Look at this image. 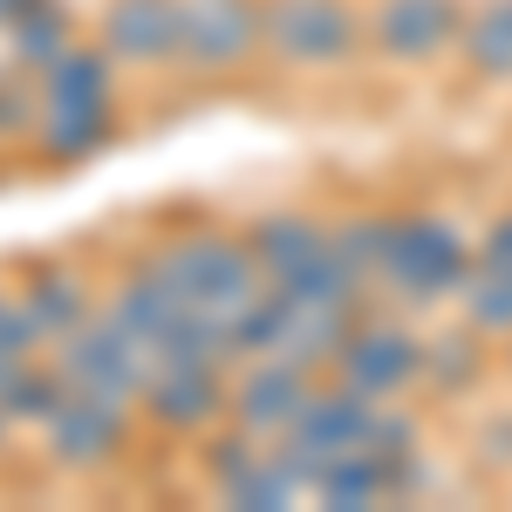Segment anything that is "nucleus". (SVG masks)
<instances>
[{"label":"nucleus","instance_id":"412c9836","mask_svg":"<svg viewBox=\"0 0 512 512\" xmlns=\"http://www.w3.org/2000/svg\"><path fill=\"white\" fill-rule=\"evenodd\" d=\"M62 403H69V376H62L48 355H35V362L14 376V390L0 396V417H7L21 437H41L48 424H55V410H62Z\"/></svg>","mask_w":512,"mask_h":512},{"label":"nucleus","instance_id":"aec40b11","mask_svg":"<svg viewBox=\"0 0 512 512\" xmlns=\"http://www.w3.org/2000/svg\"><path fill=\"white\" fill-rule=\"evenodd\" d=\"M151 362H185V369H233V321L212 308H185V315L151 342Z\"/></svg>","mask_w":512,"mask_h":512},{"label":"nucleus","instance_id":"4468645a","mask_svg":"<svg viewBox=\"0 0 512 512\" xmlns=\"http://www.w3.org/2000/svg\"><path fill=\"white\" fill-rule=\"evenodd\" d=\"M492 349H499V342L478 335L472 321L424 328V383H417V396H424V403H472V396H485L506 376V362Z\"/></svg>","mask_w":512,"mask_h":512},{"label":"nucleus","instance_id":"2f4dec72","mask_svg":"<svg viewBox=\"0 0 512 512\" xmlns=\"http://www.w3.org/2000/svg\"><path fill=\"white\" fill-rule=\"evenodd\" d=\"M35 7H48V0H0V35H7V28H21Z\"/></svg>","mask_w":512,"mask_h":512},{"label":"nucleus","instance_id":"7ed1b4c3","mask_svg":"<svg viewBox=\"0 0 512 512\" xmlns=\"http://www.w3.org/2000/svg\"><path fill=\"white\" fill-rule=\"evenodd\" d=\"M369 55L362 0H267V62L280 76H349Z\"/></svg>","mask_w":512,"mask_h":512},{"label":"nucleus","instance_id":"0eeeda50","mask_svg":"<svg viewBox=\"0 0 512 512\" xmlns=\"http://www.w3.org/2000/svg\"><path fill=\"white\" fill-rule=\"evenodd\" d=\"M144 437L164 444H198L233 417V369H185V362H151L144 390H137Z\"/></svg>","mask_w":512,"mask_h":512},{"label":"nucleus","instance_id":"a211bd4d","mask_svg":"<svg viewBox=\"0 0 512 512\" xmlns=\"http://www.w3.org/2000/svg\"><path fill=\"white\" fill-rule=\"evenodd\" d=\"M451 62L478 89H512V0H472Z\"/></svg>","mask_w":512,"mask_h":512},{"label":"nucleus","instance_id":"f257e3e1","mask_svg":"<svg viewBox=\"0 0 512 512\" xmlns=\"http://www.w3.org/2000/svg\"><path fill=\"white\" fill-rule=\"evenodd\" d=\"M478 260V239L431 205H390V239H383V267H376V301L403 315H431L451 308L458 287Z\"/></svg>","mask_w":512,"mask_h":512},{"label":"nucleus","instance_id":"473e14b6","mask_svg":"<svg viewBox=\"0 0 512 512\" xmlns=\"http://www.w3.org/2000/svg\"><path fill=\"white\" fill-rule=\"evenodd\" d=\"M28 362H35V355H0V396L14 390V376H21V369H28Z\"/></svg>","mask_w":512,"mask_h":512},{"label":"nucleus","instance_id":"f704fd0d","mask_svg":"<svg viewBox=\"0 0 512 512\" xmlns=\"http://www.w3.org/2000/svg\"><path fill=\"white\" fill-rule=\"evenodd\" d=\"M499 362H506V383H512V335L499 342Z\"/></svg>","mask_w":512,"mask_h":512},{"label":"nucleus","instance_id":"c85d7f7f","mask_svg":"<svg viewBox=\"0 0 512 512\" xmlns=\"http://www.w3.org/2000/svg\"><path fill=\"white\" fill-rule=\"evenodd\" d=\"M472 465L512 478V403H492L472 417Z\"/></svg>","mask_w":512,"mask_h":512},{"label":"nucleus","instance_id":"423d86ee","mask_svg":"<svg viewBox=\"0 0 512 512\" xmlns=\"http://www.w3.org/2000/svg\"><path fill=\"white\" fill-rule=\"evenodd\" d=\"M267 55V0H185L178 76L233 82Z\"/></svg>","mask_w":512,"mask_h":512},{"label":"nucleus","instance_id":"1a4fd4ad","mask_svg":"<svg viewBox=\"0 0 512 512\" xmlns=\"http://www.w3.org/2000/svg\"><path fill=\"white\" fill-rule=\"evenodd\" d=\"M48 362L69 376V390H96V396H117V403H137L144 376H151V349L103 308L82 328H69L62 342H48Z\"/></svg>","mask_w":512,"mask_h":512},{"label":"nucleus","instance_id":"bb28decb","mask_svg":"<svg viewBox=\"0 0 512 512\" xmlns=\"http://www.w3.org/2000/svg\"><path fill=\"white\" fill-rule=\"evenodd\" d=\"M294 499H301V478L274 458V444H267L260 465H246V472L219 492V506H239V512H280V506H294Z\"/></svg>","mask_w":512,"mask_h":512},{"label":"nucleus","instance_id":"a878e982","mask_svg":"<svg viewBox=\"0 0 512 512\" xmlns=\"http://www.w3.org/2000/svg\"><path fill=\"white\" fill-rule=\"evenodd\" d=\"M76 35H82V28H76V7H69V0H48V7H35L21 28H7L0 41H7V62H21V69L35 76V69H48V62H55Z\"/></svg>","mask_w":512,"mask_h":512},{"label":"nucleus","instance_id":"7c9ffc66","mask_svg":"<svg viewBox=\"0 0 512 512\" xmlns=\"http://www.w3.org/2000/svg\"><path fill=\"white\" fill-rule=\"evenodd\" d=\"M478 260H512V205L478 226Z\"/></svg>","mask_w":512,"mask_h":512},{"label":"nucleus","instance_id":"393cba45","mask_svg":"<svg viewBox=\"0 0 512 512\" xmlns=\"http://www.w3.org/2000/svg\"><path fill=\"white\" fill-rule=\"evenodd\" d=\"M260 458H267V437H253L246 424H233V417H226L219 431H205V437L192 444L198 485H205L212 499H219V492H226V485H233V478L246 472V465H260Z\"/></svg>","mask_w":512,"mask_h":512},{"label":"nucleus","instance_id":"f03ea898","mask_svg":"<svg viewBox=\"0 0 512 512\" xmlns=\"http://www.w3.org/2000/svg\"><path fill=\"white\" fill-rule=\"evenodd\" d=\"M144 246H151V260L171 274V287H178L192 308H212V315H233V308H246V301L267 287L246 233L226 226V219H212V212H205V219H185V226H164V233L144 239Z\"/></svg>","mask_w":512,"mask_h":512},{"label":"nucleus","instance_id":"c756f323","mask_svg":"<svg viewBox=\"0 0 512 512\" xmlns=\"http://www.w3.org/2000/svg\"><path fill=\"white\" fill-rule=\"evenodd\" d=\"M0 355H48L41 328L28 321V308H21V294H14L7 274H0Z\"/></svg>","mask_w":512,"mask_h":512},{"label":"nucleus","instance_id":"6e6552de","mask_svg":"<svg viewBox=\"0 0 512 512\" xmlns=\"http://www.w3.org/2000/svg\"><path fill=\"white\" fill-rule=\"evenodd\" d=\"M362 14H369V55L403 69V76H417V69L458 55L472 0H369Z\"/></svg>","mask_w":512,"mask_h":512},{"label":"nucleus","instance_id":"b1692460","mask_svg":"<svg viewBox=\"0 0 512 512\" xmlns=\"http://www.w3.org/2000/svg\"><path fill=\"white\" fill-rule=\"evenodd\" d=\"M355 315L362 308H308V301H287V342H280V355H294V362H308V369L328 376V362L342 349V335L355 328Z\"/></svg>","mask_w":512,"mask_h":512},{"label":"nucleus","instance_id":"ddd939ff","mask_svg":"<svg viewBox=\"0 0 512 512\" xmlns=\"http://www.w3.org/2000/svg\"><path fill=\"white\" fill-rule=\"evenodd\" d=\"M185 308H192V301L171 287V274L151 260V246H130V253H117V260L103 267V315L123 321L144 349H151Z\"/></svg>","mask_w":512,"mask_h":512},{"label":"nucleus","instance_id":"2eb2a0df","mask_svg":"<svg viewBox=\"0 0 512 512\" xmlns=\"http://www.w3.org/2000/svg\"><path fill=\"white\" fill-rule=\"evenodd\" d=\"M117 137H123V103H41L28 158L48 171H82V164L110 158Z\"/></svg>","mask_w":512,"mask_h":512},{"label":"nucleus","instance_id":"9b49d317","mask_svg":"<svg viewBox=\"0 0 512 512\" xmlns=\"http://www.w3.org/2000/svg\"><path fill=\"white\" fill-rule=\"evenodd\" d=\"M96 41L123 62V76H178L185 0H96Z\"/></svg>","mask_w":512,"mask_h":512},{"label":"nucleus","instance_id":"4be33fe9","mask_svg":"<svg viewBox=\"0 0 512 512\" xmlns=\"http://www.w3.org/2000/svg\"><path fill=\"white\" fill-rule=\"evenodd\" d=\"M383 239H390V205H335V212H328V246H335V260L355 267L369 287H376V267H383Z\"/></svg>","mask_w":512,"mask_h":512},{"label":"nucleus","instance_id":"cd10ccee","mask_svg":"<svg viewBox=\"0 0 512 512\" xmlns=\"http://www.w3.org/2000/svg\"><path fill=\"white\" fill-rule=\"evenodd\" d=\"M35 123H41V82L0 55V151H28Z\"/></svg>","mask_w":512,"mask_h":512},{"label":"nucleus","instance_id":"f8f14e48","mask_svg":"<svg viewBox=\"0 0 512 512\" xmlns=\"http://www.w3.org/2000/svg\"><path fill=\"white\" fill-rule=\"evenodd\" d=\"M321 369H308V362H294V355H246V362H233V424H246L253 437H267L274 444L294 417H301V403L315 396Z\"/></svg>","mask_w":512,"mask_h":512},{"label":"nucleus","instance_id":"5701e85b","mask_svg":"<svg viewBox=\"0 0 512 512\" xmlns=\"http://www.w3.org/2000/svg\"><path fill=\"white\" fill-rule=\"evenodd\" d=\"M458 321H472L478 335L506 342L512 335V260H472V274L458 287Z\"/></svg>","mask_w":512,"mask_h":512},{"label":"nucleus","instance_id":"f3484780","mask_svg":"<svg viewBox=\"0 0 512 512\" xmlns=\"http://www.w3.org/2000/svg\"><path fill=\"white\" fill-rule=\"evenodd\" d=\"M41 103H123V62L96 35H76L48 69H35Z\"/></svg>","mask_w":512,"mask_h":512},{"label":"nucleus","instance_id":"dca6fc26","mask_svg":"<svg viewBox=\"0 0 512 512\" xmlns=\"http://www.w3.org/2000/svg\"><path fill=\"white\" fill-rule=\"evenodd\" d=\"M239 233L253 246V260H260V274L267 280H287L294 267H308L321 246H328V212L321 205H260L253 219H239Z\"/></svg>","mask_w":512,"mask_h":512},{"label":"nucleus","instance_id":"72a5a7b5","mask_svg":"<svg viewBox=\"0 0 512 512\" xmlns=\"http://www.w3.org/2000/svg\"><path fill=\"white\" fill-rule=\"evenodd\" d=\"M14 437H21V431H14V424H7V417H0V458H7V451H14Z\"/></svg>","mask_w":512,"mask_h":512},{"label":"nucleus","instance_id":"20e7f679","mask_svg":"<svg viewBox=\"0 0 512 512\" xmlns=\"http://www.w3.org/2000/svg\"><path fill=\"white\" fill-rule=\"evenodd\" d=\"M328 376L349 383V390H362V396H376V403L417 396V383H424V328H417V315L369 301V308L355 315V328L342 335Z\"/></svg>","mask_w":512,"mask_h":512},{"label":"nucleus","instance_id":"39448f33","mask_svg":"<svg viewBox=\"0 0 512 512\" xmlns=\"http://www.w3.org/2000/svg\"><path fill=\"white\" fill-rule=\"evenodd\" d=\"M137 437H144L137 403H117V396H96V390H69V403L55 410V424L35 444H41V465L55 478H103L137 451Z\"/></svg>","mask_w":512,"mask_h":512},{"label":"nucleus","instance_id":"9d476101","mask_svg":"<svg viewBox=\"0 0 512 512\" xmlns=\"http://www.w3.org/2000/svg\"><path fill=\"white\" fill-rule=\"evenodd\" d=\"M0 274L14 280V294H21L28 321L41 328V342H62L69 328H82L103 308V274L82 267L76 253H14Z\"/></svg>","mask_w":512,"mask_h":512},{"label":"nucleus","instance_id":"6ab92c4d","mask_svg":"<svg viewBox=\"0 0 512 512\" xmlns=\"http://www.w3.org/2000/svg\"><path fill=\"white\" fill-rule=\"evenodd\" d=\"M308 499L328 506V512L396 506V458H390V451H342V458L308 485Z\"/></svg>","mask_w":512,"mask_h":512}]
</instances>
